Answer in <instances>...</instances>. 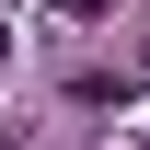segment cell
Wrapping results in <instances>:
<instances>
[{
    "mask_svg": "<svg viewBox=\"0 0 150 150\" xmlns=\"http://www.w3.org/2000/svg\"><path fill=\"white\" fill-rule=\"evenodd\" d=\"M58 12H69V23H104V12H115V0H58Z\"/></svg>",
    "mask_w": 150,
    "mask_h": 150,
    "instance_id": "6da1fadb",
    "label": "cell"
},
{
    "mask_svg": "<svg viewBox=\"0 0 150 150\" xmlns=\"http://www.w3.org/2000/svg\"><path fill=\"white\" fill-rule=\"evenodd\" d=\"M12 12H23V0H12Z\"/></svg>",
    "mask_w": 150,
    "mask_h": 150,
    "instance_id": "7a4b0ae2",
    "label": "cell"
}]
</instances>
